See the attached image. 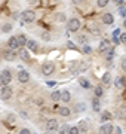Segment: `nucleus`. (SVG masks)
<instances>
[{"label":"nucleus","mask_w":126,"mask_h":134,"mask_svg":"<svg viewBox=\"0 0 126 134\" xmlns=\"http://www.w3.org/2000/svg\"><path fill=\"white\" fill-rule=\"evenodd\" d=\"M21 19H22L24 23H33L34 19H36L34 10H24V12L21 14Z\"/></svg>","instance_id":"f257e3e1"},{"label":"nucleus","mask_w":126,"mask_h":134,"mask_svg":"<svg viewBox=\"0 0 126 134\" xmlns=\"http://www.w3.org/2000/svg\"><path fill=\"white\" fill-rule=\"evenodd\" d=\"M53 70H55V66H53V63H45L43 66H42V73H43L45 76H49V75H52Z\"/></svg>","instance_id":"f03ea898"},{"label":"nucleus","mask_w":126,"mask_h":134,"mask_svg":"<svg viewBox=\"0 0 126 134\" xmlns=\"http://www.w3.org/2000/svg\"><path fill=\"white\" fill-rule=\"evenodd\" d=\"M58 128H59V125L56 122V119H48V122H46V130H48L49 133H53V131H56Z\"/></svg>","instance_id":"7ed1b4c3"},{"label":"nucleus","mask_w":126,"mask_h":134,"mask_svg":"<svg viewBox=\"0 0 126 134\" xmlns=\"http://www.w3.org/2000/svg\"><path fill=\"white\" fill-rule=\"evenodd\" d=\"M80 29V21L77 18H71L68 21V30L70 31H77Z\"/></svg>","instance_id":"20e7f679"},{"label":"nucleus","mask_w":126,"mask_h":134,"mask_svg":"<svg viewBox=\"0 0 126 134\" xmlns=\"http://www.w3.org/2000/svg\"><path fill=\"white\" fill-rule=\"evenodd\" d=\"M0 97L3 100H9L10 97H12V88L10 86H3L2 91H0Z\"/></svg>","instance_id":"39448f33"},{"label":"nucleus","mask_w":126,"mask_h":134,"mask_svg":"<svg viewBox=\"0 0 126 134\" xmlns=\"http://www.w3.org/2000/svg\"><path fill=\"white\" fill-rule=\"evenodd\" d=\"M18 81H20L21 83H27V82L30 81V75H28V72L21 69L20 72H18Z\"/></svg>","instance_id":"423d86ee"},{"label":"nucleus","mask_w":126,"mask_h":134,"mask_svg":"<svg viewBox=\"0 0 126 134\" xmlns=\"http://www.w3.org/2000/svg\"><path fill=\"white\" fill-rule=\"evenodd\" d=\"M116 118L117 119H126V107L125 106H119L116 109Z\"/></svg>","instance_id":"0eeeda50"},{"label":"nucleus","mask_w":126,"mask_h":134,"mask_svg":"<svg viewBox=\"0 0 126 134\" xmlns=\"http://www.w3.org/2000/svg\"><path fill=\"white\" fill-rule=\"evenodd\" d=\"M16 55H18V54H16L15 49H9V48H8V51H5V58L8 60V61H14L15 58H16Z\"/></svg>","instance_id":"6e6552de"},{"label":"nucleus","mask_w":126,"mask_h":134,"mask_svg":"<svg viewBox=\"0 0 126 134\" xmlns=\"http://www.w3.org/2000/svg\"><path fill=\"white\" fill-rule=\"evenodd\" d=\"M110 48H111V46H110V40H108V39H102L101 42H99V51H101V52H105V51H108Z\"/></svg>","instance_id":"1a4fd4ad"},{"label":"nucleus","mask_w":126,"mask_h":134,"mask_svg":"<svg viewBox=\"0 0 126 134\" xmlns=\"http://www.w3.org/2000/svg\"><path fill=\"white\" fill-rule=\"evenodd\" d=\"M114 131V127L113 124H102L101 127V134H111Z\"/></svg>","instance_id":"9d476101"},{"label":"nucleus","mask_w":126,"mask_h":134,"mask_svg":"<svg viewBox=\"0 0 126 134\" xmlns=\"http://www.w3.org/2000/svg\"><path fill=\"white\" fill-rule=\"evenodd\" d=\"M0 76L3 77V81H5L6 86H9V82L12 81V75H10V72H9V70H3V72L0 73Z\"/></svg>","instance_id":"9b49d317"},{"label":"nucleus","mask_w":126,"mask_h":134,"mask_svg":"<svg viewBox=\"0 0 126 134\" xmlns=\"http://www.w3.org/2000/svg\"><path fill=\"white\" fill-rule=\"evenodd\" d=\"M18 46H20V45H18V39L15 37V36L9 37V40H8V48L9 49H16Z\"/></svg>","instance_id":"f8f14e48"},{"label":"nucleus","mask_w":126,"mask_h":134,"mask_svg":"<svg viewBox=\"0 0 126 134\" xmlns=\"http://www.w3.org/2000/svg\"><path fill=\"white\" fill-rule=\"evenodd\" d=\"M102 23L107 25H111L113 23H114V18H113V15L111 14H104L102 15Z\"/></svg>","instance_id":"ddd939ff"},{"label":"nucleus","mask_w":126,"mask_h":134,"mask_svg":"<svg viewBox=\"0 0 126 134\" xmlns=\"http://www.w3.org/2000/svg\"><path fill=\"white\" fill-rule=\"evenodd\" d=\"M37 46H39V45H37V42H36V40H33V39L27 42V48H28V51H33V52H36V51L39 49Z\"/></svg>","instance_id":"4468645a"},{"label":"nucleus","mask_w":126,"mask_h":134,"mask_svg":"<svg viewBox=\"0 0 126 134\" xmlns=\"http://www.w3.org/2000/svg\"><path fill=\"white\" fill-rule=\"evenodd\" d=\"M58 113H59L61 116H70L71 110L68 109L67 106H61V107H58Z\"/></svg>","instance_id":"2eb2a0df"},{"label":"nucleus","mask_w":126,"mask_h":134,"mask_svg":"<svg viewBox=\"0 0 126 134\" xmlns=\"http://www.w3.org/2000/svg\"><path fill=\"white\" fill-rule=\"evenodd\" d=\"M92 109L95 112H99L101 110V103H99V98L98 97H93L92 98Z\"/></svg>","instance_id":"dca6fc26"},{"label":"nucleus","mask_w":126,"mask_h":134,"mask_svg":"<svg viewBox=\"0 0 126 134\" xmlns=\"http://www.w3.org/2000/svg\"><path fill=\"white\" fill-rule=\"evenodd\" d=\"M77 128H79V131H80L82 134H86L87 133V122L86 121H80L79 125H77Z\"/></svg>","instance_id":"f3484780"},{"label":"nucleus","mask_w":126,"mask_h":134,"mask_svg":"<svg viewBox=\"0 0 126 134\" xmlns=\"http://www.w3.org/2000/svg\"><path fill=\"white\" fill-rule=\"evenodd\" d=\"M102 83H104L105 86H108L110 83H111V73L110 72L104 73V76H102Z\"/></svg>","instance_id":"a211bd4d"},{"label":"nucleus","mask_w":126,"mask_h":134,"mask_svg":"<svg viewBox=\"0 0 126 134\" xmlns=\"http://www.w3.org/2000/svg\"><path fill=\"white\" fill-rule=\"evenodd\" d=\"M99 119H101V122L104 124V122H107V121L111 119V113H110L108 110H104V112L101 113V118H99Z\"/></svg>","instance_id":"6ab92c4d"},{"label":"nucleus","mask_w":126,"mask_h":134,"mask_svg":"<svg viewBox=\"0 0 126 134\" xmlns=\"http://www.w3.org/2000/svg\"><path fill=\"white\" fill-rule=\"evenodd\" d=\"M126 86V79L123 76L120 77H117L116 79V88H125Z\"/></svg>","instance_id":"aec40b11"},{"label":"nucleus","mask_w":126,"mask_h":134,"mask_svg":"<svg viewBox=\"0 0 126 134\" xmlns=\"http://www.w3.org/2000/svg\"><path fill=\"white\" fill-rule=\"evenodd\" d=\"M104 54H105V60L107 61H111L113 58H114V48L111 46V48L108 49V51H105Z\"/></svg>","instance_id":"412c9836"},{"label":"nucleus","mask_w":126,"mask_h":134,"mask_svg":"<svg viewBox=\"0 0 126 134\" xmlns=\"http://www.w3.org/2000/svg\"><path fill=\"white\" fill-rule=\"evenodd\" d=\"M16 39H18V45H20L21 48H22V46H27V42H28V40L25 39L24 34H20V36H16Z\"/></svg>","instance_id":"4be33fe9"},{"label":"nucleus","mask_w":126,"mask_h":134,"mask_svg":"<svg viewBox=\"0 0 126 134\" xmlns=\"http://www.w3.org/2000/svg\"><path fill=\"white\" fill-rule=\"evenodd\" d=\"M70 98H71V96H70V92H68V91H62V92H61V100H62L64 103H68Z\"/></svg>","instance_id":"5701e85b"},{"label":"nucleus","mask_w":126,"mask_h":134,"mask_svg":"<svg viewBox=\"0 0 126 134\" xmlns=\"http://www.w3.org/2000/svg\"><path fill=\"white\" fill-rule=\"evenodd\" d=\"M12 29H14V27H12L10 23H5V24L2 25V31H3V33H9V31H12Z\"/></svg>","instance_id":"b1692460"},{"label":"nucleus","mask_w":126,"mask_h":134,"mask_svg":"<svg viewBox=\"0 0 126 134\" xmlns=\"http://www.w3.org/2000/svg\"><path fill=\"white\" fill-rule=\"evenodd\" d=\"M70 128H71V127H68L67 124H65V125H62V127H59V128H58V134H68Z\"/></svg>","instance_id":"393cba45"},{"label":"nucleus","mask_w":126,"mask_h":134,"mask_svg":"<svg viewBox=\"0 0 126 134\" xmlns=\"http://www.w3.org/2000/svg\"><path fill=\"white\" fill-rule=\"evenodd\" d=\"M20 55H21V58H22L24 61H30V54H28V51H25V49H21Z\"/></svg>","instance_id":"a878e982"},{"label":"nucleus","mask_w":126,"mask_h":134,"mask_svg":"<svg viewBox=\"0 0 126 134\" xmlns=\"http://www.w3.org/2000/svg\"><path fill=\"white\" fill-rule=\"evenodd\" d=\"M51 98H52L53 101H58V100H61V92H59V91H53L52 94H51Z\"/></svg>","instance_id":"bb28decb"},{"label":"nucleus","mask_w":126,"mask_h":134,"mask_svg":"<svg viewBox=\"0 0 126 134\" xmlns=\"http://www.w3.org/2000/svg\"><path fill=\"white\" fill-rule=\"evenodd\" d=\"M80 85L83 86V88H91V83H89V81L87 79H85V77H80Z\"/></svg>","instance_id":"cd10ccee"},{"label":"nucleus","mask_w":126,"mask_h":134,"mask_svg":"<svg viewBox=\"0 0 126 134\" xmlns=\"http://www.w3.org/2000/svg\"><path fill=\"white\" fill-rule=\"evenodd\" d=\"M76 110H77V112H85V110H86V104H85V103H77V104H76Z\"/></svg>","instance_id":"c85d7f7f"},{"label":"nucleus","mask_w":126,"mask_h":134,"mask_svg":"<svg viewBox=\"0 0 126 134\" xmlns=\"http://www.w3.org/2000/svg\"><path fill=\"white\" fill-rule=\"evenodd\" d=\"M102 86H97V88H95V97H98V98H99V97H102Z\"/></svg>","instance_id":"c756f323"},{"label":"nucleus","mask_w":126,"mask_h":134,"mask_svg":"<svg viewBox=\"0 0 126 134\" xmlns=\"http://www.w3.org/2000/svg\"><path fill=\"white\" fill-rule=\"evenodd\" d=\"M83 52H85V54H91V52H92V48L86 43V45H83Z\"/></svg>","instance_id":"7c9ffc66"},{"label":"nucleus","mask_w":126,"mask_h":134,"mask_svg":"<svg viewBox=\"0 0 126 134\" xmlns=\"http://www.w3.org/2000/svg\"><path fill=\"white\" fill-rule=\"evenodd\" d=\"M68 134H80V131H79L77 127H71V128H70V131H68Z\"/></svg>","instance_id":"2f4dec72"},{"label":"nucleus","mask_w":126,"mask_h":134,"mask_svg":"<svg viewBox=\"0 0 126 134\" xmlns=\"http://www.w3.org/2000/svg\"><path fill=\"white\" fill-rule=\"evenodd\" d=\"M97 3H98V6H99V8H104V6H107L108 0H98Z\"/></svg>","instance_id":"473e14b6"},{"label":"nucleus","mask_w":126,"mask_h":134,"mask_svg":"<svg viewBox=\"0 0 126 134\" xmlns=\"http://www.w3.org/2000/svg\"><path fill=\"white\" fill-rule=\"evenodd\" d=\"M119 14H120L122 16H125L126 15V8L125 6H119Z\"/></svg>","instance_id":"72a5a7b5"},{"label":"nucleus","mask_w":126,"mask_h":134,"mask_svg":"<svg viewBox=\"0 0 126 134\" xmlns=\"http://www.w3.org/2000/svg\"><path fill=\"white\" fill-rule=\"evenodd\" d=\"M77 40H79L80 43H83V45H86V40H87V39H86V36H79Z\"/></svg>","instance_id":"f704fd0d"},{"label":"nucleus","mask_w":126,"mask_h":134,"mask_svg":"<svg viewBox=\"0 0 126 134\" xmlns=\"http://www.w3.org/2000/svg\"><path fill=\"white\" fill-rule=\"evenodd\" d=\"M119 36H120V30L116 29L114 31H113V37H119Z\"/></svg>","instance_id":"c9c22d12"},{"label":"nucleus","mask_w":126,"mask_h":134,"mask_svg":"<svg viewBox=\"0 0 126 134\" xmlns=\"http://www.w3.org/2000/svg\"><path fill=\"white\" fill-rule=\"evenodd\" d=\"M20 134H31V133H30L28 128H22V130H20Z\"/></svg>","instance_id":"e433bc0d"},{"label":"nucleus","mask_w":126,"mask_h":134,"mask_svg":"<svg viewBox=\"0 0 126 134\" xmlns=\"http://www.w3.org/2000/svg\"><path fill=\"white\" fill-rule=\"evenodd\" d=\"M120 42H122V43H126V33L120 34Z\"/></svg>","instance_id":"4c0bfd02"},{"label":"nucleus","mask_w":126,"mask_h":134,"mask_svg":"<svg viewBox=\"0 0 126 134\" xmlns=\"http://www.w3.org/2000/svg\"><path fill=\"white\" fill-rule=\"evenodd\" d=\"M122 70H125V72H126V58L122 60Z\"/></svg>","instance_id":"58836bf2"},{"label":"nucleus","mask_w":126,"mask_h":134,"mask_svg":"<svg viewBox=\"0 0 126 134\" xmlns=\"http://www.w3.org/2000/svg\"><path fill=\"white\" fill-rule=\"evenodd\" d=\"M0 86L3 88V86H6V83H5V81H3V77L0 76Z\"/></svg>","instance_id":"ea45409f"},{"label":"nucleus","mask_w":126,"mask_h":134,"mask_svg":"<svg viewBox=\"0 0 126 134\" xmlns=\"http://www.w3.org/2000/svg\"><path fill=\"white\" fill-rule=\"evenodd\" d=\"M113 42L117 45V43H120V39H119V37H113Z\"/></svg>","instance_id":"a19ab883"},{"label":"nucleus","mask_w":126,"mask_h":134,"mask_svg":"<svg viewBox=\"0 0 126 134\" xmlns=\"http://www.w3.org/2000/svg\"><path fill=\"white\" fill-rule=\"evenodd\" d=\"M114 2H116L119 6H123V0H114Z\"/></svg>","instance_id":"79ce46f5"},{"label":"nucleus","mask_w":126,"mask_h":134,"mask_svg":"<svg viewBox=\"0 0 126 134\" xmlns=\"http://www.w3.org/2000/svg\"><path fill=\"white\" fill-rule=\"evenodd\" d=\"M42 37H43V39H46V40H49V36H48V33H43V34H42Z\"/></svg>","instance_id":"37998d69"},{"label":"nucleus","mask_w":126,"mask_h":134,"mask_svg":"<svg viewBox=\"0 0 126 134\" xmlns=\"http://www.w3.org/2000/svg\"><path fill=\"white\" fill-rule=\"evenodd\" d=\"M8 121H10V122H14V115H10L9 118H8Z\"/></svg>","instance_id":"c03bdc74"},{"label":"nucleus","mask_w":126,"mask_h":134,"mask_svg":"<svg viewBox=\"0 0 126 134\" xmlns=\"http://www.w3.org/2000/svg\"><path fill=\"white\" fill-rule=\"evenodd\" d=\"M116 134H120V128H119V127L116 128Z\"/></svg>","instance_id":"a18cd8bd"},{"label":"nucleus","mask_w":126,"mask_h":134,"mask_svg":"<svg viewBox=\"0 0 126 134\" xmlns=\"http://www.w3.org/2000/svg\"><path fill=\"white\" fill-rule=\"evenodd\" d=\"M74 2H76V3H80V2H83V0H74Z\"/></svg>","instance_id":"49530a36"},{"label":"nucleus","mask_w":126,"mask_h":134,"mask_svg":"<svg viewBox=\"0 0 126 134\" xmlns=\"http://www.w3.org/2000/svg\"><path fill=\"white\" fill-rule=\"evenodd\" d=\"M123 27H125V29H126V19H125V23H123Z\"/></svg>","instance_id":"de8ad7c7"},{"label":"nucleus","mask_w":126,"mask_h":134,"mask_svg":"<svg viewBox=\"0 0 126 134\" xmlns=\"http://www.w3.org/2000/svg\"><path fill=\"white\" fill-rule=\"evenodd\" d=\"M53 2H55V0H53Z\"/></svg>","instance_id":"09e8293b"}]
</instances>
